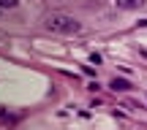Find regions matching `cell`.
<instances>
[{
    "label": "cell",
    "mask_w": 147,
    "mask_h": 130,
    "mask_svg": "<svg viewBox=\"0 0 147 130\" xmlns=\"http://www.w3.org/2000/svg\"><path fill=\"white\" fill-rule=\"evenodd\" d=\"M44 27H47V30H55V33H63V35H76V33L82 30V25L68 14H49L47 19H44Z\"/></svg>",
    "instance_id": "1"
},
{
    "label": "cell",
    "mask_w": 147,
    "mask_h": 130,
    "mask_svg": "<svg viewBox=\"0 0 147 130\" xmlns=\"http://www.w3.org/2000/svg\"><path fill=\"white\" fill-rule=\"evenodd\" d=\"M109 87L115 89V92H128V89H131V84H128L125 79H117V76H115V79H112V84H109Z\"/></svg>",
    "instance_id": "2"
},
{
    "label": "cell",
    "mask_w": 147,
    "mask_h": 130,
    "mask_svg": "<svg viewBox=\"0 0 147 130\" xmlns=\"http://www.w3.org/2000/svg\"><path fill=\"white\" fill-rule=\"evenodd\" d=\"M115 3H117V8H139L144 0H115Z\"/></svg>",
    "instance_id": "3"
},
{
    "label": "cell",
    "mask_w": 147,
    "mask_h": 130,
    "mask_svg": "<svg viewBox=\"0 0 147 130\" xmlns=\"http://www.w3.org/2000/svg\"><path fill=\"white\" fill-rule=\"evenodd\" d=\"M19 0H0V8H16Z\"/></svg>",
    "instance_id": "4"
}]
</instances>
